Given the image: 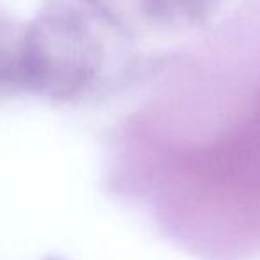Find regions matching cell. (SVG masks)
<instances>
[{"label": "cell", "instance_id": "cell-1", "mask_svg": "<svg viewBox=\"0 0 260 260\" xmlns=\"http://www.w3.org/2000/svg\"><path fill=\"white\" fill-rule=\"evenodd\" d=\"M23 89L52 98L84 91L102 66L89 27L70 13H45L23 27Z\"/></svg>", "mask_w": 260, "mask_h": 260}, {"label": "cell", "instance_id": "cell-2", "mask_svg": "<svg viewBox=\"0 0 260 260\" xmlns=\"http://www.w3.org/2000/svg\"><path fill=\"white\" fill-rule=\"evenodd\" d=\"M104 18L126 29H189L216 11L219 0H87Z\"/></svg>", "mask_w": 260, "mask_h": 260}, {"label": "cell", "instance_id": "cell-3", "mask_svg": "<svg viewBox=\"0 0 260 260\" xmlns=\"http://www.w3.org/2000/svg\"><path fill=\"white\" fill-rule=\"evenodd\" d=\"M23 27L0 20V91L23 89Z\"/></svg>", "mask_w": 260, "mask_h": 260}]
</instances>
